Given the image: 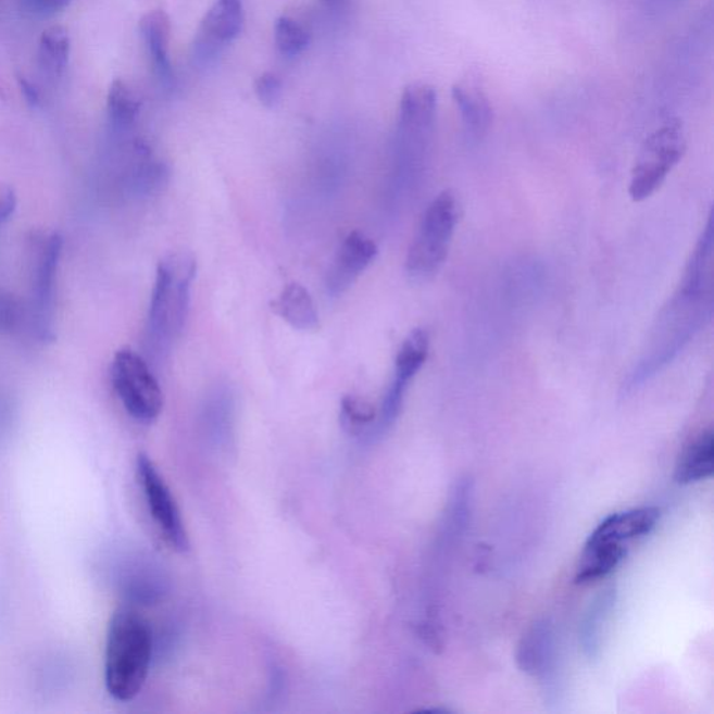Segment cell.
<instances>
[{
  "mask_svg": "<svg viewBox=\"0 0 714 714\" xmlns=\"http://www.w3.org/2000/svg\"><path fill=\"white\" fill-rule=\"evenodd\" d=\"M20 88L29 107L36 108L41 103V96L34 84L29 83L26 77H18Z\"/></svg>",
  "mask_w": 714,
  "mask_h": 714,
  "instance_id": "29",
  "label": "cell"
},
{
  "mask_svg": "<svg viewBox=\"0 0 714 714\" xmlns=\"http://www.w3.org/2000/svg\"><path fill=\"white\" fill-rule=\"evenodd\" d=\"M516 664L521 672L539 679L546 701H559V652L554 627L549 619L536 622L522 637L516 650Z\"/></svg>",
  "mask_w": 714,
  "mask_h": 714,
  "instance_id": "8",
  "label": "cell"
},
{
  "mask_svg": "<svg viewBox=\"0 0 714 714\" xmlns=\"http://www.w3.org/2000/svg\"><path fill=\"white\" fill-rule=\"evenodd\" d=\"M377 245L362 233H351L339 246L337 254L325 275V289L329 297H341L356 283L373 260L377 258Z\"/></svg>",
  "mask_w": 714,
  "mask_h": 714,
  "instance_id": "12",
  "label": "cell"
},
{
  "mask_svg": "<svg viewBox=\"0 0 714 714\" xmlns=\"http://www.w3.org/2000/svg\"><path fill=\"white\" fill-rule=\"evenodd\" d=\"M255 93L263 105L273 108L277 105L283 96V82L274 73H264L255 82Z\"/></svg>",
  "mask_w": 714,
  "mask_h": 714,
  "instance_id": "26",
  "label": "cell"
},
{
  "mask_svg": "<svg viewBox=\"0 0 714 714\" xmlns=\"http://www.w3.org/2000/svg\"><path fill=\"white\" fill-rule=\"evenodd\" d=\"M140 33L149 48L156 75L164 84L172 83V66L167 58L171 41V18L162 10H152L140 20Z\"/></svg>",
  "mask_w": 714,
  "mask_h": 714,
  "instance_id": "17",
  "label": "cell"
},
{
  "mask_svg": "<svg viewBox=\"0 0 714 714\" xmlns=\"http://www.w3.org/2000/svg\"><path fill=\"white\" fill-rule=\"evenodd\" d=\"M71 55V37L62 26H52L39 39L38 63L43 75L58 80L65 73Z\"/></svg>",
  "mask_w": 714,
  "mask_h": 714,
  "instance_id": "20",
  "label": "cell"
},
{
  "mask_svg": "<svg viewBox=\"0 0 714 714\" xmlns=\"http://www.w3.org/2000/svg\"><path fill=\"white\" fill-rule=\"evenodd\" d=\"M460 218L461 203L454 191H441L427 205L408 250L405 268L409 277L428 279L440 271L450 253Z\"/></svg>",
  "mask_w": 714,
  "mask_h": 714,
  "instance_id": "4",
  "label": "cell"
},
{
  "mask_svg": "<svg viewBox=\"0 0 714 714\" xmlns=\"http://www.w3.org/2000/svg\"><path fill=\"white\" fill-rule=\"evenodd\" d=\"M713 460L714 435L712 430H706L679 456L674 479L679 485H692L709 479L713 475Z\"/></svg>",
  "mask_w": 714,
  "mask_h": 714,
  "instance_id": "19",
  "label": "cell"
},
{
  "mask_svg": "<svg viewBox=\"0 0 714 714\" xmlns=\"http://www.w3.org/2000/svg\"><path fill=\"white\" fill-rule=\"evenodd\" d=\"M245 23L241 0H215L206 12L195 39V58L210 63L218 57L226 43L239 36Z\"/></svg>",
  "mask_w": 714,
  "mask_h": 714,
  "instance_id": "11",
  "label": "cell"
},
{
  "mask_svg": "<svg viewBox=\"0 0 714 714\" xmlns=\"http://www.w3.org/2000/svg\"><path fill=\"white\" fill-rule=\"evenodd\" d=\"M617 599V590L614 586L602 590L585 613L579 628V643L586 657L593 660L599 656L602 647V634L604 624L607 623L610 613L613 612Z\"/></svg>",
  "mask_w": 714,
  "mask_h": 714,
  "instance_id": "18",
  "label": "cell"
},
{
  "mask_svg": "<svg viewBox=\"0 0 714 714\" xmlns=\"http://www.w3.org/2000/svg\"><path fill=\"white\" fill-rule=\"evenodd\" d=\"M63 238L52 234L43 241L38 255L33 279L32 323L34 333L41 341H52L53 333V290H55L59 261L62 258Z\"/></svg>",
  "mask_w": 714,
  "mask_h": 714,
  "instance_id": "10",
  "label": "cell"
},
{
  "mask_svg": "<svg viewBox=\"0 0 714 714\" xmlns=\"http://www.w3.org/2000/svg\"><path fill=\"white\" fill-rule=\"evenodd\" d=\"M627 551V546L624 543L589 536L576 566L575 583L590 584L605 578L622 564Z\"/></svg>",
  "mask_w": 714,
  "mask_h": 714,
  "instance_id": "13",
  "label": "cell"
},
{
  "mask_svg": "<svg viewBox=\"0 0 714 714\" xmlns=\"http://www.w3.org/2000/svg\"><path fill=\"white\" fill-rule=\"evenodd\" d=\"M23 306L8 290H0V335L16 331L23 323Z\"/></svg>",
  "mask_w": 714,
  "mask_h": 714,
  "instance_id": "25",
  "label": "cell"
},
{
  "mask_svg": "<svg viewBox=\"0 0 714 714\" xmlns=\"http://www.w3.org/2000/svg\"><path fill=\"white\" fill-rule=\"evenodd\" d=\"M713 218L689 258L681 283L659 313L644 345L642 356L635 364L623 391H637L652 380L682 353L697 334L711 322L713 314Z\"/></svg>",
  "mask_w": 714,
  "mask_h": 714,
  "instance_id": "1",
  "label": "cell"
},
{
  "mask_svg": "<svg viewBox=\"0 0 714 714\" xmlns=\"http://www.w3.org/2000/svg\"><path fill=\"white\" fill-rule=\"evenodd\" d=\"M323 2L331 8H341L348 0H323Z\"/></svg>",
  "mask_w": 714,
  "mask_h": 714,
  "instance_id": "30",
  "label": "cell"
},
{
  "mask_svg": "<svg viewBox=\"0 0 714 714\" xmlns=\"http://www.w3.org/2000/svg\"><path fill=\"white\" fill-rule=\"evenodd\" d=\"M275 42L283 55L297 57L309 47L310 36L293 18L280 17L275 24Z\"/></svg>",
  "mask_w": 714,
  "mask_h": 714,
  "instance_id": "23",
  "label": "cell"
},
{
  "mask_svg": "<svg viewBox=\"0 0 714 714\" xmlns=\"http://www.w3.org/2000/svg\"><path fill=\"white\" fill-rule=\"evenodd\" d=\"M17 206L16 191L12 186L0 184V225L12 218Z\"/></svg>",
  "mask_w": 714,
  "mask_h": 714,
  "instance_id": "28",
  "label": "cell"
},
{
  "mask_svg": "<svg viewBox=\"0 0 714 714\" xmlns=\"http://www.w3.org/2000/svg\"><path fill=\"white\" fill-rule=\"evenodd\" d=\"M686 151V131L678 120L664 123L644 140L629 181V196L635 203L656 193Z\"/></svg>",
  "mask_w": 714,
  "mask_h": 714,
  "instance_id": "5",
  "label": "cell"
},
{
  "mask_svg": "<svg viewBox=\"0 0 714 714\" xmlns=\"http://www.w3.org/2000/svg\"><path fill=\"white\" fill-rule=\"evenodd\" d=\"M660 510L656 506H642L607 516L592 531L593 538L627 543L629 540L642 538L656 528Z\"/></svg>",
  "mask_w": 714,
  "mask_h": 714,
  "instance_id": "14",
  "label": "cell"
},
{
  "mask_svg": "<svg viewBox=\"0 0 714 714\" xmlns=\"http://www.w3.org/2000/svg\"><path fill=\"white\" fill-rule=\"evenodd\" d=\"M196 271V260L186 251L166 255L161 260L156 268L147 325L152 347L170 348L184 333L189 317L190 289Z\"/></svg>",
  "mask_w": 714,
  "mask_h": 714,
  "instance_id": "3",
  "label": "cell"
},
{
  "mask_svg": "<svg viewBox=\"0 0 714 714\" xmlns=\"http://www.w3.org/2000/svg\"><path fill=\"white\" fill-rule=\"evenodd\" d=\"M270 306L274 314L298 331L312 333L320 328L316 304L303 285L297 283L287 285Z\"/></svg>",
  "mask_w": 714,
  "mask_h": 714,
  "instance_id": "15",
  "label": "cell"
},
{
  "mask_svg": "<svg viewBox=\"0 0 714 714\" xmlns=\"http://www.w3.org/2000/svg\"><path fill=\"white\" fill-rule=\"evenodd\" d=\"M428 349H430V337H428L426 329H413L397 354L393 381L409 387V383L425 366Z\"/></svg>",
  "mask_w": 714,
  "mask_h": 714,
  "instance_id": "21",
  "label": "cell"
},
{
  "mask_svg": "<svg viewBox=\"0 0 714 714\" xmlns=\"http://www.w3.org/2000/svg\"><path fill=\"white\" fill-rule=\"evenodd\" d=\"M452 100L460 110L467 135L475 140L485 137L492 123V110L481 88L472 83L455 84Z\"/></svg>",
  "mask_w": 714,
  "mask_h": 714,
  "instance_id": "16",
  "label": "cell"
},
{
  "mask_svg": "<svg viewBox=\"0 0 714 714\" xmlns=\"http://www.w3.org/2000/svg\"><path fill=\"white\" fill-rule=\"evenodd\" d=\"M72 0H26L28 12L39 18L53 16L68 7Z\"/></svg>",
  "mask_w": 714,
  "mask_h": 714,
  "instance_id": "27",
  "label": "cell"
},
{
  "mask_svg": "<svg viewBox=\"0 0 714 714\" xmlns=\"http://www.w3.org/2000/svg\"><path fill=\"white\" fill-rule=\"evenodd\" d=\"M137 476H139L152 519L164 535L167 544L184 553L189 549V536H187L184 519H181L180 511L177 509L170 487L149 455L137 456Z\"/></svg>",
  "mask_w": 714,
  "mask_h": 714,
  "instance_id": "9",
  "label": "cell"
},
{
  "mask_svg": "<svg viewBox=\"0 0 714 714\" xmlns=\"http://www.w3.org/2000/svg\"><path fill=\"white\" fill-rule=\"evenodd\" d=\"M140 100L125 82L115 80L108 92V112L113 125L126 129L136 122L140 113Z\"/></svg>",
  "mask_w": 714,
  "mask_h": 714,
  "instance_id": "22",
  "label": "cell"
},
{
  "mask_svg": "<svg viewBox=\"0 0 714 714\" xmlns=\"http://www.w3.org/2000/svg\"><path fill=\"white\" fill-rule=\"evenodd\" d=\"M437 113V92L425 83H415L403 90L399 105V164L417 167L430 145Z\"/></svg>",
  "mask_w": 714,
  "mask_h": 714,
  "instance_id": "6",
  "label": "cell"
},
{
  "mask_svg": "<svg viewBox=\"0 0 714 714\" xmlns=\"http://www.w3.org/2000/svg\"><path fill=\"white\" fill-rule=\"evenodd\" d=\"M154 637L149 622L131 607L113 613L107 634L105 687L117 702H130L149 677Z\"/></svg>",
  "mask_w": 714,
  "mask_h": 714,
  "instance_id": "2",
  "label": "cell"
},
{
  "mask_svg": "<svg viewBox=\"0 0 714 714\" xmlns=\"http://www.w3.org/2000/svg\"><path fill=\"white\" fill-rule=\"evenodd\" d=\"M113 388L126 412L136 421L152 423L164 408V396L149 364L131 349H121L111 367Z\"/></svg>",
  "mask_w": 714,
  "mask_h": 714,
  "instance_id": "7",
  "label": "cell"
},
{
  "mask_svg": "<svg viewBox=\"0 0 714 714\" xmlns=\"http://www.w3.org/2000/svg\"><path fill=\"white\" fill-rule=\"evenodd\" d=\"M376 418V411L371 402L361 397L348 396L342 399L341 421L345 428L356 433L371 425Z\"/></svg>",
  "mask_w": 714,
  "mask_h": 714,
  "instance_id": "24",
  "label": "cell"
}]
</instances>
